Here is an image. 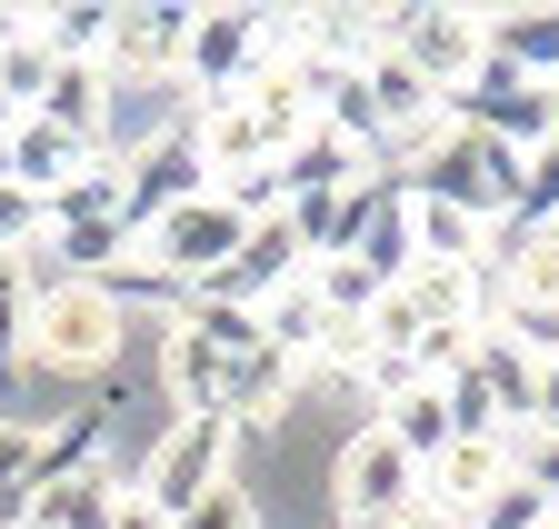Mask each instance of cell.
<instances>
[{"label": "cell", "mask_w": 559, "mask_h": 529, "mask_svg": "<svg viewBox=\"0 0 559 529\" xmlns=\"http://www.w3.org/2000/svg\"><path fill=\"white\" fill-rule=\"evenodd\" d=\"M120 340H130V310L100 280H40L11 350L31 370H50V380H110L120 370Z\"/></svg>", "instance_id": "cell-1"}, {"label": "cell", "mask_w": 559, "mask_h": 529, "mask_svg": "<svg viewBox=\"0 0 559 529\" xmlns=\"http://www.w3.org/2000/svg\"><path fill=\"white\" fill-rule=\"evenodd\" d=\"M260 340V320H230V310H180L170 340H160V389H170V420H221L230 400V370L240 350Z\"/></svg>", "instance_id": "cell-2"}, {"label": "cell", "mask_w": 559, "mask_h": 529, "mask_svg": "<svg viewBox=\"0 0 559 529\" xmlns=\"http://www.w3.org/2000/svg\"><path fill=\"white\" fill-rule=\"evenodd\" d=\"M409 190H430V201H450V211H469L489 230H510V211H520V151L479 141V130H450V141L409 170Z\"/></svg>", "instance_id": "cell-3"}, {"label": "cell", "mask_w": 559, "mask_h": 529, "mask_svg": "<svg viewBox=\"0 0 559 529\" xmlns=\"http://www.w3.org/2000/svg\"><path fill=\"white\" fill-rule=\"evenodd\" d=\"M140 500H151L160 519H190L210 490H230V420H170L151 440V459H140Z\"/></svg>", "instance_id": "cell-4"}, {"label": "cell", "mask_w": 559, "mask_h": 529, "mask_svg": "<svg viewBox=\"0 0 559 529\" xmlns=\"http://www.w3.org/2000/svg\"><path fill=\"white\" fill-rule=\"evenodd\" d=\"M200 190H210V160H200L190 130H160V141H140V151L120 160V230H130V250L151 240L180 201H200Z\"/></svg>", "instance_id": "cell-5"}, {"label": "cell", "mask_w": 559, "mask_h": 529, "mask_svg": "<svg viewBox=\"0 0 559 529\" xmlns=\"http://www.w3.org/2000/svg\"><path fill=\"white\" fill-rule=\"evenodd\" d=\"M450 120L530 160V151L549 141V91H539L530 71H510V60H479V71H469V81L450 91Z\"/></svg>", "instance_id": "cell-6"}, {"label": "cell", "mask_w": 559, "mask_h": 529, "mask_svg": "<svg viewBox=\"0 0 559 529\" xmlns=\"http://www.w3.org/2000/svg\"><path fill=\"white\" fill-rule=\"evenodd\" d=\"M400 500H419V470L400 459V440H390L380 420H370V430H349L340 470H330V509H340V529H390Z\"/></svg>", "instance_id": "cell-7"}, {"label": "cell", "mask_w": 559, "mask_h": 529, "mask_svg": "<svg viewBox=\"0 0 559 529\" xmlns=\"http://www.w3.org/2000/svg\"><path fill=\"white\" fill-rule=\"evenodd\" d=\"M250 240V220L221 201V190H200V201H180L151 240H140V250H151V260H140V270H160L170 290H190V280H210V270H221V260Z\"/></svg>", "instance_id": "cell-8"}, {"label": "cell", "mask_w": 559, "mask_h": 529, "mask_svg": "<svg viewBox=\"0 0 559 529\" xmlns=\"http://www.w3.org/2000/svg\"><path fill=\"white\" fill-rule=\"evenodd\" d=\"M400 60L450 100L479 60H489V11H460V0H409V11H400Z\"/></svg>", "instance_id": "cell-9"}, {"label": "cell", "mask_w": 559, "mask_h": 529, "mask_svg": "<svg viewBox=\"0 0 559 529\" xmlns=\"http://www.w3.org/2000/svg\"><path fill=\"white\" fill-rule=\"evenodd\" d=\"M270 60V31H260V11H240V0H210V11H190V50H180V81L200 91V100H221V91H240L250 71Z\"/></svg>", "instance_id": "cell-10"}, {"label": "cell", "mask_w": 559, "mask_h": 529, "mask_svg": "<svg viewBox=\"0 0 559 529\" xmlns=\"http://www.w3.org/2000/svg\"><path fill=\"white\" fill-rule=\"evenodd\" d=\"M180 50H190L180 0H110V40H100L110 81H180Z\"/></svg>", "instance_id": "cell-11"}, {"label": "cell", "mask_w": 559, "mask_h": 529, "mask_svg": "<svg viewBox=\"0 0 559 529\" xmlns=\"http://www.w3.org/2000/svg\"><path fill=\"white\" fill-rule=\"evenodd\" d=\"M270 170H280V190H290V201H330V190H360V180H380V151H360L349 130L310 120L300 141L270 160Z\"/></svg>", "instance_id": "cell-12"}, {"label": "cell", "mask_w": 559, "mask_h": 529, "mask_svg": "<svg viewBox=\"0 0 559 529\" xmlns=\"http://www.w3.org/2000/svg\"><path fill=\"white\" fill-rule=\"evenodd\" d=\"M130 480L110 470V459H91V470H60V480H31V509L21 529H110V500Z\"/></svg>", "instance_id": "cell-13"}, {"label": "cell", "mask_w": 559, "mask_h": 529, "mask_svg": "<svg viewBox=\"0 0 559 529\" xmlns=\"http://www.w3.org/2000/svg\"><path fill=\"white\" fill-rule=\"evenodd\" d=\"M460 370L479 380V400L500 410V440H510V430H530V400H539V360H530V350H510L500 329H479Z\"/></svg>", "instance_id": "cell-14"}, {"label": "cell", "mask_w": 559, "mask_h": 529, "mask_svg": "<svg viewBox=\"0 0 559 529\" xmlns=\"http://www.w3.org/2000/svg\"><path fill=\"white\" fill-rule=\"evenodd\" d=\"M31 120H50V130H70L81 151H100V141H110V71H100V60H70V71H50V91H40ZM100 160H110V151H100Z\"/></svg>", "instance_id": "cell-15"}, {"label": "cell", "mask_w": 559, "mask_h": 529, "mask_svg": "<svg viewBox=\"0 0 559 529\" xmlns=\"http://www.w3.org/2000/svg\"><path fill=\"white\" fill-rule=\"evenodd\" d=\"M500 480H510V440H450L430 470H419V490H430V500H450L460 519H469L489 490H500Z\"/></svg>", "instance_id": "cell-16"}, {"label": "cell", "mask_w": 559, "mask_h": 529, "mask_svg": "<svg viewBox=\"0 0 559 529\" xmlns=\"http://www.w3.org/2000/svg\"><path fill=\"white\" fill-rule=\"evenodd\" d=\"M100 151H81L70 130H50V120H21L11 130V190H31V201H50V190H70Z\"/></svg>", "instance_id": "cell-17"}, {"label": "cell", "mask_w": 559, "mask_h": 529, "mask_svg": "<svg viewBox=\"0 0 559 529\" xmlns=\"http://www.w3.org/2000/svg\"><path fill=\"white\" fill-rule=\"evenodd\" d=\"M380 430L400 440L409 470H430V459L460 440V430H450V389H440V380H419V389H400V400H380Z\"/></svg>", "instance_id": "cell-18"}, {"label": "cell", "mask_w": 559, "mask_h": 529, "mask_svg": "<svg viewBox=\"0 0 559 529\" xmlns=\"http://www.w3.org/2000/svg\"><path fill=\"white\" fill-rule=\"evenodd\" d=\"M260 340L280 350V360H320V340H330V310H320V290H310V270L290 280V290H270V310H260Z\"/></svg>", "instance_id": "cell-19"}, {"label": "cell", "mask_w": 559, "mask_h": 529, "mask_svg": "<svg viewBox=\"0 0 559 529\" xmlns=\"http://www.w3.org/2000/svg\"><path fill=\"white\" fill-rule=\"evenodd\" d=\"M489 60L530 71L539 91L559 81V11H489Z\"/></svg>", "instance_id": "cell-20"}, {"label": "cell", "mask_w": 559, "mask_h": 529, "mask_svg": "<svg viewBox=\"0 0 559 529\" xmlns=\"http://www.w3.org/2000/svg\"><path fill=\"white\" fill-rule=\"evenodd\" d=\"M349 260H360V270H370L380 290H400V280L419 270V240H409V180H400L390 201H380V220L360 230V250H349Z\"/></svg>", "instance_id": "cell-21"}, {"label": "cell", "mask_w": 559, "mask_h": 529, "mask_svg": "<svg viewBox=\"0 0 559 529\" xmlns=\"http://www.w3.org/2000/svg\"><path fill=\"white\" fill-rule=\"evenodd\" d=\"M31 40L60 60H100V40H110V0H50V11H31Z\"/></svg>", "instance_id": "cell-22"}, {"label": "cell", "mask_w": 559, "mask_h": 529, "mask_svg": "<svg viewBox=\"0 0 559 529\" xmlns=\"http://www.w3.org/2000/svg\"><path fill=\"white\" fill-rule=\"evenodd\" d=\"M81 220H120V160H91L70 190L40 201V230H81Z\"/></svg>", "instance_id": "cell-23"}, {"label": "cell", "mask_w": 559, "mask_h": 529, "mask_svg": "<svg viewBox=\"0 0 559 529\" xmlns=\"http://www.w3.org/2000/svg\"><path fill=\"white\" fill-rule=\"evenodd\" d=\"M50 71H60V60H50L40 40H31V11H21V40L0 50V100H11V110L31 120V110H40V91H50Z\"/></svg>", "instance_id": "cell-24"}, {"label": "cell", "mask_w": 559, "mask_h": 529, "mask_svg": "<svg viewBox=\"0 0 559 529\" xmlns=\"http://www.w3.org/2000/svg\"><path fill=\"white\" fill-rule=\"evenodd\" d=\"M469 529H549V490H539L530 470H510L500 490H489V500L469 509Z\"/></svg>", "instance_id": "cell-25"}, {"label": "cell", "mask_w": 559, "mask_h": 529, "mask_svg": "<svg viewBox=\"0 0 559 529\" xmlns=\"http://www.w3.org/2000/svg\"><path fill=\"white\" fill-rule=\"evenodd\" d=\"M510 230H559V141H539L520 160V211H510Z\"/></svg>", "instance_id": "cell-26"}, {"label": "cell", "mask_w": 559, "mask_h": 529, "mask_svg": "<svg viewBox=\"0 0 559 529\" xmlns=\"http://www.w3.org/2000/svg\"><path fill=\"white\" fill-rule=\"evenodd\" d=\"M40 480V420H0V500H31Z\"/></svg>", "instance_id": "cell-27"}, {"label": "cell", "mask_w": 559, "mask_h": 529, "mask_svg": "<svg viewBox=\"0 0 559 529\" xmlns=\"http://www.w3.org/2000/svg\"><path fill=\"white\" fill-rule=\"evenodd\" d=\"M40 240V201H31V190H0V260H21Z\"/></svg>", "instance_id": "cell-28"}, {"label": "cell", "mask_w": 559, "mask_h": 529, "mask_svg": "<svg viewBox=\"0 0 559 529\" xmlns=\"http://www.w3.org/2000/svg\"><path fill=\"white\" fill-rule=\"evenodd\" d=\"M390 529H469V519H460L450 500H430V490H419V500H400V519H390Z\"/></svg>", "instance_id": "cell-29"}, {"label": "cell", "mask_w": 559, "mask_h": 529, "mask_svg": "<svg viewBox=\"0 0 559 529\" xmlns=\"http://www.w3.org/2000/svg\"><path fill=\"white\" fill-rule=\"evenodd\" d=\"M530 430L559 440V360H539V400H530Z\"/></svg>", "instance_id": "cell-30"}, {"label": "cell", "mask_w": 559, "mask_h": 529, "mask_svg": "<svg viewBox=\"0 0 559 529\" xmlns=\"http://www.w3.org/2000/svg\"><path fill=\"white\" fill-rule=\"evenodd\" d=\"M110 529H170V519L140 500V490H120V500H110Z\"/></svg>", "instance_id": "cell-31"}, {"label": "cell", "mask_w": 559, "mask_h": 529, "mask_svg": "<svg viewBox=\"0 0 559 529\" xmlns=\"http://www.w3.org/2000/svg\"><path fill=\"white\" fill-rule=\"evenodd\" d=\"M11 40H21V11H0V50H11Z\"/></svg>", "instance_id": "cell-32"}, {"label": "cell", "mask_w": 559, "mask_h": 529, "mask_svg": "<svg viewBox=\"0 0 559 529\" xmlns=\"http://www.w3.org/2000/svg\"><path fill=\"white\" fill-rule=\"evenodd\" d=\"M11 130H21V110H11V100H0V141H11Z\"/></svg>", "instance_id": "cell-33"}, {"label": "cell", "mask_w": 559, "mask_h": 529, "mask_svg": "<svg viewBox=\"0 0 559 529\" xmlns=\"http://www.w3.org/2000/svg\"><path fill=\"white\" fill-rule=\"evenodd\" d=\"M549 141H559V81H549Z\"/></svg>", "instance_id": "cell-34"}, {"label": "cell", "mask_w": 559, "mask_h": 529, "mask_svg": "<svg viewBox=\"0 0 559 529\" xmlns=\"http://www.w3.org/2000/svg\"><path fill=\"white\" fill-rule=\"evenodd\" d=\"M0 190H11V141H0Z\"/></svg>", "instance_id": "cell-35"}, {"label": "cell", "mask_w": 559, "mask_h": 529, "mask_svg": "<svg viewBox=\"0 0 559 529\" xmlns=\"http://www.w3.org/2000/svg\"><path fill=\"white\" fill-rule=\"evenodd\" d=\"M549 529H559V500H549Z\"/></svg>", "instance_id": "cell-36"}]
</instances>
